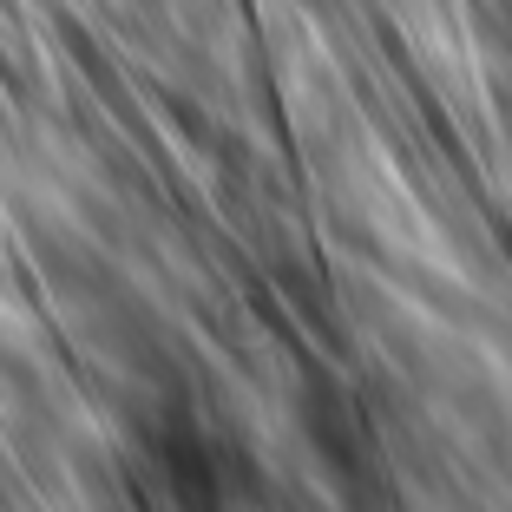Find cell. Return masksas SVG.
Segmentation results:
<instances>
[{"mask_svg":"<svg viewBox=\"0 0 512 512\" xmlns=\"http://www.w3.org/2000/svg\"><path fill=\"white\" fill-rule=\"evenodd\" d=\"M125 512H256V473L197 401L138 407L119 434Z\"/></svg>","mask_w":512,"mask_h":512,"instance_id":"6da1fadb","label":"cell"}]
</instances>
